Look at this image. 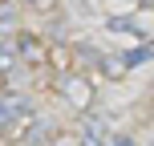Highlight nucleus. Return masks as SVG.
Instances as JSON below:
<instances>
[{
    "mask_svg": "<svg viewBox=\"0 0 154 146\" xmlns=\"http://www.w3.org/2000/svg\"><path fill=\"white\" fill-rule=\"evenodd\" d=\"M32 122V106L20 93H0V138H16V130Z\"/></svg>",
    "mask_w": 154,
    "mask_h": 146,
    "instance_id": "obj_1",
    "label": "nucleus"
},
{
    "mask_svg": "<svg viewBox=\"0 0 154 146\" xmlns=\"http://www.w3.org/2000/svg\"><path fill=\"white\" fill-rule=\"evenodd\" d=\"M57 93H61L73 110H89L93 106V81L85 73H77V69H65L57 77Z\"/></svg>",
    "mask_w": 154,
    "mask_h": 146,
    "instance_id": "obj_2",
    "label": "nucleus"
},
{
    "mask_svg": "<svg viewBox=\"0 0 154 146\" xmlns=\"http://www.w3.org/2000/svg\"><path fill=\"white\" fill-rule=\"evenodd\" d=\"M16 69H24V57L16 37H0V77H12Z\"/></svg>",
    "mask_w": 154,
    "mask_h": 146,
    "instance_id": "obj_3",
    "label": "nucleus"
},
{
    "mask_svg": "<svg viewBox=\"0 0 154 146\" xmlns=\"http://www.w3.org/2000/svg\"><path fill=\"white\" fill-rule=\"evenodd\" d=\"M106 29H109V33H122V37H134V41H150L146 24H138L134 16H109Z\"/></svg>",
    "mask_w": 154,
    "mask_h": 146,
    "instance_id": "obj_4",
    "label": "nucleus"
},
{
    "mask_svg": "<svg viewBox=\"0 0 154 146\" xmlns=\"http://www.w3.org/2000/svg\"><path fill=\"white\" fill-rule=\"evenodd\" d=\"M20 138H24V146H45L49 138H53V122H49V118H32Z\"/></svg>",
    "mask_w": 154,
    "mask_h": 146,
    "instance_id": "obj_5",
    "label": "nucleus"
},
{
    "mask_svg": "<svg viewBox=\"0 0 154 146\" xmlns=\"http://www.w3.org/2000/svg\"><path fill=\"white\" fill-rule=\"evenodd\" d=\"M16 45H20L24 69H29V65H41V61H45V45H41V37H32V33H24V37H16Z\"/></svg>",
    "mask_w": 154,
    "mask_h": 146,
    "instance_id": "obj_6",
    "label": "nucleus"
},
{
    "mask_svg": "<svg viewBox=\"0 0 154 146\" xmlns=\"http://www.w3.org/2000/svg\"><path fill=\"white\" fill-rule=\"evenodd\" d=\"M122 61H126V73H130V69H138V65L154 61V45H150V41H142L138 49H130V53H122Z\"/></svg>",
    "mask_w": 154,
    "mask_h": 146,
    "instance_id": "obj_7",
    "label": "nucleus"
},
{
    "mask_svg": "<svg viewBox=\"0 0 154 146\" xmlns=\"http://www.w3.org/2000/svg\"><path fill=\"white\" fill-rule=\"evenodd\" d=\"M101 142H106V122L101 118H89L81 126V146H101Z\"/></svg>",
    "mask_w": 154,
    "mask_h": 146,
    "instance_id": "obj_8",
    "label": "nucleus"
},
{
    "mask_svg": "<svg viewBox=\"0 0 154 146\" xmlns=\"http://www.w3.org/2000/svg\"><path fill=\"white\" fill-rule=\"evenodd\" d=\"M97 65H101V73H106V77H122V73H126V61H122V57H109V53H101Z\"/></svg>",
    "mask_w": 154,
    "mask_h": 146,
    "instance_id": "obj_9",
    "label": "nucleus"
},
{
    "mask_svg": "<svg viewBox=\"0 0 154 146\" xmlns=\"http://www.w3.org/2000/svg\"><path fill=\"white\" fill-rule=\"evenodd\" d=\"M12 29H16V8L0 0V37H8V33H12Z\"/></svg>",
    "mask_w": 154,
    "mask_h": 146,
    "instance_id": "obj_10",
    "label": "nucleus"
},
{
    "mask_svg": "<svg viewBox=\"0 0 154 146\" xmlns=\"http://www.w3.org/2000/svg\"><path fill=\"white\" fill-rule=\"evenodd\" d=\"M114 146H134V138H126V134H118V138H114Z\"/></svg>",
    "mask_w": 154,
    "mask_h": 146,
    "instance_id": "obj_11",
    "label": "nucleus"
},
{
    "mask_svg": "<svg viewBox=\"0 0 154 146\" xmlns=\"http://www.w3.org/2000/svg\"><path fill=\"white\" fill-rule=\"evenodd\" d=\"M142 4H146V8H150V12H154V0H142Z\"/></svg>",
    "mask_w": 154,
    "mask_h": 146,
    "instance_id": "obj_12",
    "label": "nucleus"
},
{
    "mask_svg": "<svg viewBox=\"0 0 154 146\" xmlns=\"http://www.w3.org/2000/svg\"><path fill=\"white\" fill-rule=\"evenodd\" d=\"M126 4H138V0H126Z\"/></svg>",
    "mask_w": 154,
    "mask_h": 146,
    "instance_id": "obj_13",
    "label": "nucleus"
}]
</instances>
